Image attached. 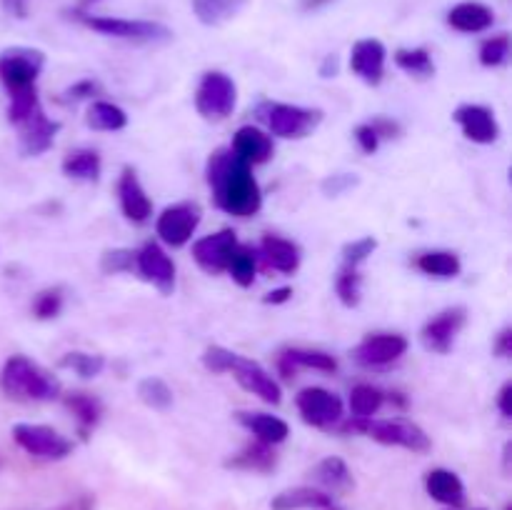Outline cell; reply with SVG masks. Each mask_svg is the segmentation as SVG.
Listing matches in <instances>:
<instances>
[{"label": "cell", "mask_w": 512, "mask_h": 510, "mask_svg": "<svg viewBox=\"0 0 512 510\" xmlns=\"http://www.w3.org/2000/svg\"><path fill=\"white\" fill-rule=\"evenodd\" d=\"M370 125H373V130L378 133L380 140H393L400 135V123L393 118H385V115H378V118L370 120Z\"/></svg>", "instance_id": "681fc988"}, {"label": "cell", "mask_w": 512, "mask_h": 510, "mask_svg": "<svg viewBox=\"0 0 512 510\" xmlns=\"http://www.w3.org/2000/svg\"><path fill=\"white\" fill-rule=\"evenodd\" d=\"M85 3H93V0H85Z\"/></svg>", "instance_id": "6f0895ef"}, {"label": "cell", "mask_w": 512, "mask_h": 510, "mask_svg": "<svg viewBox=\"0 0 512 510\" xmlns=\"http://www.w3.org/2000/svg\"><path fill=\"white\" fill-rule=\"evenodd\" d=\"M493 23V10L485 3H475V0L455 5L448 13V25L453 30H458V33H483V30H488Z\"/></svg>", "instance_id": "4316f807"}, {"label": "cell", "mask_w": 512, "mask_h": 510, "mask_svg": "<svg viewBox=\"0 0 512 510\" xmlns=\"http://www.w3.org/2000/svg\"><path fill=\"white\" fill-rule=\"evenodd\" d=\"M65 295L60 288H45L35 295L33 300V315L38 320H53L58 318L60 310H63Z\"/></svg>", "instance_id": "b9f144b4"}, {"label": "cell", "mask_w": 512, "mask_h": 510, "mask_svg": "<svg viewBox=\"0 0 512 510\" xmlns=\"http://www.w3.org/2000/svg\"><path fill=\"white\" fill-rule=\"evenodd\" d=\"M353 135H355V143H358V148L363 150L365 155L378 153L380 138H378V133H375V130H373V125H370V123H360L358 128L353 130Z\"/></svg>", "instance_id": "c3c4849f"}, {"label": "cell", "mask_w": 512, "mask_h": 510, "mask_svg": "<svg viewBox=\"0 0 512 510\" xmlns=\"http://www.w3.org/2000/svg\"><path fill=\"white\" fill-rule=\"evenodd\" d=\"M295 408H298L300 418L313 428H333L343 420L345 405L340 395H335L328 388H303L295 395Z\"/></svg>", "instance_id": "9c48e42d"}, {"label": "cell", "mask_w": 512, "mask_h": 510, "mask_svg": "<svg viewBox=\"0 0 512 510\" xmlns=\"http://www.w3.org/2000/svg\"><path fill=\"white\" fill-rule=\"evenodd\" d=\"M70 18L78 20L85 28L95 30L100 35L118 40H130V43H168L173 40V30L155 20H128V18H110V15H90L83 10H73Z\"/></svg>", "instance_id": "3957f363"}, {"label": "cell", "mask_w": 512, "mask_h": 510, "mask_svg": "<svg viewBox=\"0 0 512 510\" xmlns=\"http://www.w3.org/2000/svg\"><path fill=\"white\" fill-rule=\"evenodd\" d=\"M138 398L140 403L148 405V408L153 410H168L173 408V388H170L168 383H165L163 378H155V375H150V378H143L138 383Z\"/></svg>", "instance_id": "74e56055"}, {"label": "cell", "mask_w": 512, "mask_h": 510, "mask_svg": "<svg viewBox=\"0 0 512 510\" xmlns=\"http://www.w3.org/2000/svg\"><path fill=\"white\" fill-rule=\"evenodd\" d=\"M100 90H103V88H100L98 80L83 78V80H78V83L70 85V88L63 90V95H60V103L75 105V103H80V100L93 98V95H98Z\"/></svg>", "instance_id": "bcb514c9"}, {"label": "cell", "mask_w": 512, "mask_h": 510, "mask_svg": "<svg viewBox=\"0 0 512 510\" xmlns=\"http://www.w3.org/2000/svg\"><path fill=\"white\" fill-rule=\"evenodd\" d=\"M18 145H20V153L25 158H38V155L48 153L55 143V135L60 133V123L58 120H50L45 115L43 105L33 110L25 120H20L18 125Z\"/></svg>", "instance_id": "5bb4252c"}, {"label": "cell", "mask_w": 512, "mask_h": 510, "mask_svg": "<svg viewBox=\"0 0 512 510\" xmlns=\"http://www.w3.org/2000/svg\"><path fill=\"white\" fill-rule=\"evenodd\" d=\"M263 118L268 123L270 135L275 138L303 140L323 123V110L290 103H265Z\"/></svg>", "instance_id": "5b68a950"}, {"label": "cell", "mask_w": 512, "mask_h": 510, "mask_svg": "<svg viewBox=\"0 0 512 510\" xmlns=\"http://www.w3.org/2000/svg\"><path fill=\"white\" fill-rule=\"evenodd\" d=\"M293 298V288H275L263 298L265 305H283Z\"/></svg>", "instance_id": "f5cc1de1"}, {"label": "cell", "mask_w": 512, "mask_h": 510, "mask_svg": "<svg viewBox=\"0 0 512 510\" xmlns=\"http://www.w3.org/2000/svg\"><path fill=\"white\" fill-rule=\"evenodd\" d=\"M60 398H63L65 408L75 415L80 438L88 440L90 433L95 430V425H98L100 418H103V403H100L95 395L80 393V390H75V393H68V395H60Z\"/></svg>", "instance_id": "484cf974"}, {"label": "cell", "mask_w": 512, "mask_h": 510, "mask_svg": "<svg viewBox=\"0 0 512 510\" xmlns=\"http://www.w3.org/2000/svg\"><path fill=\"white\" fill-rule=\"evenodd\" d=\"M213 203L223 213L235 218H253L263 208V190L255 180L253 168L238 158L230 148H218L210 153L205 165Z\"/></svg>", "instance_id": "6da1fadb"}, {"label": "cell", "mask_w": 512, "mask_h": 510, "mask_svg": "<svg viewBox=\"0 0 512 510\" xmlns=\"http://www.w3.org/2000/svg\"><path fill=\"white\" fill-rule=\"evenodd\" d=\"M315 483L323 485L325 493L328 495H343L353 488V475H350L348 463L338 455H330V458L320 460L313 470Z\"/></svg>", "instance_id": "f546056e"}, {"label": "cell", "mask_w": 512, "mask_h": 510, "mask_svg": "<svg viewBox=\"0 0 512 510\" xmlns=\"http://www.w3.org/2000/svg\"><path fill=\"white\" fill-rule=\"evenodd\" d=\"M228 373H233V378L238 380L240 388L248 390V393H253V395H258L263 403L280 405V400H283V393H280L278 380H275L273 375H270L268 370L263 368V365L255 363V360L243 358V355L235 353V358H233V363H230Z\"/></svg>", "instance_id": "9a60e30c"}, {"label": "cell", "mask_w": 512, "mask_h": 510, "mask_svg": "<svg viewBox=\"0 0 512 510\" xmlns=\"http://www.w3.org/2000/svg\"><path fill=\"white\" fill-rule=\"evenodd\" d=\"M225 273H230V278L240 288H250L255 283V273H258V253H255L253 245L238 243V248L230 255V263L225 268Z\"/></svg>", "instance_id": "836d02e7"}, {"label": "cell", "mask_w": 512, "mask_h": 510, "mask_svg": "<svg viewBox=\"0 0 512 510\" xmlns=\"http://www.w3.org/2000/svg\"><path fill=\"white\" fill-rule=\"evenodd\" d=\"M375 248H378V238H373V235L350 240V243H345V248H343V265L360 268V265H363L365 260L375 253Z\"/></svg>", "instance_id": "ee69618b"}, {"label": "cell", "mask_w": 512, "mask_h": 510, "mask_svg": "<svg viewBox=\"0 0 512 510\" xmlns=\"http://www.w3.org/2000/svg\"><path fill=\"white\" fill-rule=\"evenodd\" d=\"M65 178L70 180H83V183H98L100 173H103V160L95 150L90 148H75L70 150L60 165Z\"/></svg>", "instance_id": "f1b7e54d"}, {"label": "cell", "mask_w": 512, "mask_h": 510, "mask_svg": "<svg viewBox=\"0 0 512 510\" xmlns=\"http://www.w3.org/2000/svg\"><path fill=\"white\" fill-rule=\"evenodd\" d=\"M245 0H193V13L203 25H220L233 18Z\"/></svg>", "instance_id": "8d00e7d4"}, {"label": "cell", "mask_w": 512, "mask_h": 510, "mask_svg": "<svg viewBox=\"0 0 512 510\" xmlns=\"http://www.w3.org/2000/svg\"><path fill=\"white\" fill-rule=\"evenodd\" d=\"M385 60H388V50L378 38L358 40L350 50V70L368 85L383 83Z\"/></svg>", "instance_id": "ac0fdd59"}, {"label": "cell", "mask_w": 512, "mask_h": 510, "mask_svg": "<svg viewBox=\"0 0 512 510\" xmlns=\"http://www.w3.org/2000/svg\"><path fill=\"white\" fill-rule=\"evenodd\" d=\"M45 55L35 48H8L0 53V83L10 93L35 88Z\"/></svg>", "instance_id": "52a82bcc"}, {"label": "cell", "mask_w": 512, "mask_h": 510, "mask_svg": "<svg viewBox=\"0 0 512 510\" xmlns=\"http://www.w3.org/2000/svg\"><path fill=\"white\" fill-rule=\"evenodd\" d=\"M200 205L198 203H175L168 205L155 220V233L170 248H183L190 243L193 233L200 225Z\"/></svg>", "instance_id": "30bf717a"}, {"label": "cell", "mask_w": 512, "mask_h": 510, "mask_svg": "<svg viewBox=\"0 0 512 510\" xmlns=\"http://www.w3.org/2000/svg\"><path fill=\"white\" fill-rule=\"evenodd\" d=\"M465 323H468V310L460 308V305L445 308L443 313H438L423 325V330H420V343L430 353L448 355L453 350L458 333L465 328Z\"/></svg>", "instance_id": "7c38bea8"}, {"label": "cell", "mask_w": 512, "mask_h": 510, "mask_svg": "<svg viewBox=\"0 0 512 510\" xmlns=\"http://www.w3.org/2000/svg\"><path fill=\"white\" fill-rule=\"evenodd\" d=\"M493 353L498 355V358H510L512 355V328L508 325V328L500 330L498 335H495V343H493Z\"/></svg>", "instance_id": "f907efd6"}, {"label": "cell", "mask_w": 512, "mask_h": 510, "mask_svg": "<svg viewBox=\"0 0 512 510\" xmlns=\"http://www.w3.org/2000/svg\"><path fill=\"white\" fill-rule=\"evenodd\" d=\"M235 248H238V235H235V230L223 228L218 233L195 240L193 258L200 265V270H205L208 275H220L228 268Z\"/></svg>", "instance_id": "2e32d148"}, {"label": "cell", "mask_w": 512, "mask_h": 510, "mask_svg": "<svg viewBox=\"0 0 512 510\" xmlns=\"http://www.w3.org/2000/svg\"><path fill=\"white\" fill-rule=\"evenodd\" d=\"M235 155H238L243 163H248L250 168L255 165H265L275 153L273 135L265 133V130L255 128V125H243L238 128V133L233 135V145H230Z\"/></svg>", "instance_id": "ffe728a7"}, {"label": "cell", "mask_w": 512, "mask_h": 510, "mask_svg": "<svg viewBox=\"0 0 512 510\" xmlns=\"http://www.w3.org/2000/svg\"><path fill=\"white\" fill-rule=\"evenodd\" d=\"M360 183L358 175H350V173H338V175H330V178L323 180V193L328 195V198H338V195L348 193V190H353L355 185Z\"/></svg>", "instance_id": "7dc6e473"}, {"label": "cell", "mask_w": 512, "mask_h": 510, "mask_svg": "<svg viewBox=\"0 0 512 510\" xmlns=\"http://www.w3.org/2000/svg\"><path fill=\"white\" fill-rule=\"evenodd\" d=\"M408 338L400 333H375L365 335L353 348V360L363 368H385L393 365L408 353Z\"/></svg>", "instance_id": "8fae6325"}, {"label": "cell", "mask_w": 512, "mask_h": 510, "mask_svg": "<svg viewBox=\"0 0 512 510\" xmlns=\"http://www.w3.org/2000/svg\"><path fill=\"white\" fill-rule=\"evenodd\" d=\"M348 405L355 420H370L385 405V393L370 383H358L350 390Z\"/></svg>", "instance_id": "d6a6232c"}, {"label": "cell", "mask_w": 512, "mask_h": 510, "mask_svg": "<svg viewBox=\"0 0 512 510\" xmlns=\"http://www.w3.org/2000/svg\"><path fill=\"white\" fill-rule=\"evenodd\" d=\"M13 440L33 458L43 460H63L73 453V440L60 435L58 430L50 425L38 423H15L13 425Z\"/></svg>", "instance_id": "ba28073f"}, {"label": "cell", "mask_w": 512, "mask_h": 510, "mask_svg": "<svg viewBox=\"0 0 512 510\" xmlns=\"http://www.w3.org/2000/svg\"><path fill=\"white\" fill-rule=\"evenodd\" d=\"M0 3L15 18H28V0H0Z\"/></svg>", "instance_id": "db71d44e"}, {"label": "cell", "mask_w": 512, "mask_h": 510, "mask_svg": "<svg viewBox=\"0 0 512 510\" xmlns=\"http://www.w3.org/2000/svg\"><path fill=\"white\" fill-rule=\"evenodd\" d=\"M328 510H333V508H328Z\"/></svg>", "instance_id": "680465c9"}, {"label": "cell", "mask_w": 512, "mask_h": 510, "mask_svg": "<svg viewBox=\"0 0 512 510\" xmlns=\"http://www.w3.org/2000/svg\"><path fill=\"white\" fill-rule=\"evenodd\" d=\"M335 295H338V300L345 308H358L360 300H363V275H360V268L343 265L338 270V275H335Z\"/></svg>", "instance_id": "d590c367"}, {"label": "cell", "mask_w": 512, "mask_h": 510, "mask_svg": "<svg viewBox=\"0 0 512 510\" xmlns=\"http://www.w3.org/2000/svg\"><path fill=\"white\" fill-rule=\"evenodd\" d=\"M425 490L433 500L448 505V508L458 510L465 505V485L460 480V475H455L453 470L435 468L425 475Z\"/></svg>", "instance_id": "d4e9b609"}, {"label": "cell", "mask_w": 512, "mask_h": 510, "mask_svg": "<svg viewBox=\"0 0 512 510\" xmlns=\"http://www.w3.org/2000/svg\"><path fill=\"white\" fill-rule=\"evenodd\" d=\"M100 270L105 275L133 273L135 270V250L130 248H110L100 255Z\"/></svg>", "instance_id": "60d3db41"}, {"label": "cell", "mask_w": 512, "mask_h": 510, "mask_svg": "<svg viewBox=\"0 0 512 510\" xmlns=\"http://www.w3.org/2000/svg\"><path fill=\"white\" fill-rule=\"evenodd\" d=\"M235 103H238V85L230 75L210 70L200 78L195 90V110L205 120H225L233 115Z\"/></svg>", "instance_id": "8992f818"}, {"label": "cell", "mask_w": 512, "mask_h": 510, "mask_svg": "<svg viewBox=\"0 0 512 510\" xmlns=\"http://www.w3.org/2000/svg\"><path fill=\"white\" fill-rule=\"evenodd\" d=\"M453 120L463 135L478 145H493L500 138V123L488 105L463 103L453 110Z\"/></svg>", "instance_id": "e0dca14e"}, {"label": "cell", "mask_w": 512, "mask_h": 510, "mask_svg": "<svg viewBox=\"0 0 512 510\" xmlns=\"http://www.w3.org/2000/svg\"><path fill=\"white\" fill-rule=\"evenodd\" d=\"M498 410L505 420L512 418V383H505L498 393Z\"/></svg>", "instance_id": "816d5d0a"}, {"label": "cell", "mask_w": 512, "mask_h": 510, "mask_svg": "<svg viewBox=\"0 0 512 510\" xmlns=\"http://www.w3.org/2000/svg\"><path fill=\"white\" fill-rule=\"evenodd\" d=\"M320 75L323 78H333V75H338V55H328L323 63V68H320Z\"/></svg>", "instance_id": "11a10c76"}, {"label": "cell", "mask_w": 512, "mask_h": 510, "mask_svg": "<svg viewBox=\"0 0 512 510\" xmlns=\"http://www.w3.org/2000/svg\"><path fill=\"white\" fill-rule=\"evenodd\" d=\"M275 463H278V455H275L273 445H265L260 440L245 445L240 453L230 455L225 460V468L228 470H245V473H270L275 470Z\"/></svg>", "instance_id": "83f0119b"}, {"label": "cell", "mask_w": 512, "mask_h": 510, "mask_svg": "<svg viewBox=\"0 0 512 510\" xmlns=\"http://www.w3.org/2000/svg\"><path fill=\"white\" fill-rule=\"evenodd\" d=\"M233 358H235L233 350L223 348V345H208L203 353V365H205V370H210V373H215V375L228 373Z\"/></svg>", "instance_id": "f6af8a7d"}, {"label": "cell", "mask_w": 512, "mask_h": 510, "mask_svg": "<svg viewBox=\"0 0 512 510\" xmlns=\"http://www.w3.org/2000/svg\"><path fill=\"white\" fill-rule=\"evenodd\" d=\"M58 368L73 370V373L83 380H93L103 373L105 358L98 353H83V350H73V353H65L63 358L58 360Z\"/></svg>", "instance_id": "f35d334b"}, {"label": "cell", "mask_w": 512, "mask_h": 510, "mask_svg": "<svg viewBox=\"0 0 512 510\" xmlns=\"http://www.w3.org/2000/svg\"><path fill=\"white\" fill-rule=\"evenodd\" d=\"M40 105L38 88L20 90V93H10V105H8V120L13 125H18L20 120L28 118L35 108Z\"/></svg>", "instance_id": "7bdbcfd3"}, {"label": "cell", "mask_w": 512, "mask_h": 510, "mask_svg": "<svg viewBox=\"0 0 512 510\" xmlns=\"http://www.w3.org/2000/svg\"><path fill=\"white\" fill-rule=\"evenodd\" d=\"M260 258L265 260V265L283 275H293L300 268V248L288 238H280V235H263L260 240Z\"/></svg>", "instance_id": "603a6c76"}, {"label": "cell", "mask_w": 512, "mask_h": 510, "mask_svg": "<svg viewBox=\"0 0 512 510\" xmlns=\"http://www.w3.org/2000/svg\"><path fill=\"white\" fill-rule=\"evenodd\" d=\"M343 430H355V433H365L380 445H395V448L413 450V453H428L433 448L430 435L425 433L420 425L413 420L393 418V420H350Z\"/></svg>", "instance_id": "277c9868"}, {"label": "cell", "mask_w": 512, "mask_h": 510, "mask_svg": "<svg viewBox=\"0 0 512 510\" xmlns=\"http://www.w3.org/2000/svg\"><path fill=\"white\" fill-rule=\"evenodd\" d=\"M415 268L428 275V278L453 280L463 270V263H460V255L453 253V250H428V253H420L415 258Z\"/></svg>", "instance_id": "4dcf8cb0"}, {"label": "cell", "mask_w": 512, "mask_h": 510, "mask_svg": "<svg viewBox=\"0 0 512 510\" xmlns=\"http://www.w3.org/2000/svg\"><path fill=\"white\" fill-rule=\"evenodd\" d=\"M480 65L485 68H500L510 60V35L500 33L495 38H488L483 45H480Z\"/></svg>", "instance_id": "ab89813d"}, {"label": "cell", "mask_w": 512, "mask_h": 510, "mask_svg": "<svg viewBox=\"0 0 512 510\" xmlns=\"http://www.w3.org/2000/svg\"><path fill=\"white\" fill-rule=\"evenodd\" d=\"M0 388L8 398L23 400V403H48V400H58L63 393L60 380L25 355H13L5 360Z\"/></svg>", "instance_id": "7a4b0ae2"}, {"label": "cell", "mask_w": 512, "mask_h": 510, "mask_svg": "<svg viewBox=\"0 0 512 510\" xmlns=\"http://www.w3.org/2000/svg\"><path fill=\"white\" fill-rule=\"evenodd\" d=\"M303 368L320 370V373H335L338 370V360L325 350H310V348H288L280 353L278 370L285 380H293L295 373Z\"/></svg>", "instance_id": "44dd1931"}, {"label": "cell", "mask_w": 512, "mask_h": 510, "mask_svg": "<svg viewBox=\"0 0 512 510\" xmlns=\"http://www.w3.org/2000/svg\"><path fill=\"white\" fill-rule=\"evenodd\" d=\"M135 270L145 283L158 288L163 295H173L175 290V263L155 240H148L140 250H135Z\"/></svg>", "instance_id": "4fadbf2b"}, {"label": "cell", "mask_w": 512, "mask_h": 510, "mask_svg": "<svg viewBox=\"0 0 512 510\" xmlns=\"http://www.w3.org/2000/svg\"><path fill=\"white\" fill-rule=\"evenodd\" d=\"M395 65L418 80H428L435 75L433 55L428 48H398L393 55Z\"/></svg>", "instance_id": "e575fe53"}, {"label": "cell", "mask_w": 512, "mask_h": 510, "mask_svg": "<svg viewBox=\"0 0 512 510\" xmlns=\"http://www.w3.org/2000/svg\"><path fill=\"white\" fill-rule=\"evenodd\" d=\"M85 123L100 133H118L128 125V113L120 105L108 103V100H95L85 113Z\"/></svg>", "instance_id": "1f68e13d"}, {"label": "cell", "mask_w": 512, "mask_h": 510, "mask_svg": "<svg viewBox=\"0 0 512 510\" xmlns=\"http://www.w3.org/2000/svg\"><path fill=\"white\" fill-rule=\"evenodd\" d=\"M80 510H90V500H88V498L83 500V505H80Z\"/></svg>", "instance_id": "9f6ffc18"}, {"label": "cell", "mask_w": 512, "mask_h": 510, "mask_svg": "<svg viewBox=\"0 0 512 510\" xmlns=\"http://www.w3.org/2000/svg\"><path fill=\"white\" fill-rule=\"evenodd\" d=\"M333 508V495L313 485L288 488L270 500V510H328Z\"/></svg>", "instance_id": "cb8c5ba5"}, {"label": "cell", "mask_w": 512, "mask_h": 510, "mask_svg": "<svg viewBox=\"0 0 512 510\" xmlns=\"http://www.w3.org/2000/svg\"><path fill=\"white\" fill-rule=\"evenodd\" d=\"M235 420L243 425L245 430L255 435V440L265 445H280L288 440L290 435V425L285 423L283 418L278 415H270V413H250V410H238L235 413Z\"/></svg>", "instance_id": "7402d4cb"}, {"label": "cell", "mask_w": 512, "mask_h": 510, "mask_svg": "<svg viewBox=\"0 0 512 510\" xmlns=\"http://www.w3.org/2000/svg\"><path fill=\"white\" fill-rule=\"evenodd\" d=\"M118 200L120 210H123V215L130 223L143 225L153 215V200L148 198V193H145L143 183H140L138 173L133 168H123V173H120Z\"/></svg>", "instance_id": "d6986e66"}]
</instances>
